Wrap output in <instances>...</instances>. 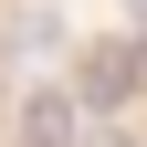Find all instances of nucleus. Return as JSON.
Returning a JSON list of instances; mask_svg holds the SVG:
<instances>
[{"mask_svg":"<svg viewBox=\"0 0 147 147\" xmlns=\"http://www.w3.org/2000/svg\"><path fill=\"white\" fill-rule=\"evenodd\" d=\"M21 137H32V147H74V105H63V95H32Z\"/></svg>","mask_w":147,"mask_h":147,"instance_id":"f03ea898","label":"nucleus"},{"mask_svg":"<svg viewBox=\"0 0 147 147\" xmlns=\"http://www.w3.org/2000/svg\"><path fill=\"white\" fill-rule=\"evenodd\" d=\"M84 95L95 105H126L137 95V53H95V63H84Z\"/></svg>","mask_w":147,"mask_h":147,"instance_id":"f257e3e1","label":"nucleus"}]
</instances>
